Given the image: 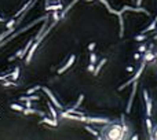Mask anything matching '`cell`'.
I'll list each match as a JSON object with an SVG mask.
<instances>
[{
  "label": "cell",
  "mask_w": 157,
  "mask_h": 140,
  "mask_svg": "<svg viewBox=\"0 0 157 140\" xmlns=\"http://www.w3.org/2000/svg\"><path fill=\"white\" fill-rule=\"evenodd\" d=\"M17 21H15V18H12L11 21H8V24H7V29H11V28H14V24H15Z\"/></svg>",
  "instance_id": "ac0fdd59"
},
{
  "label": "cell",
  "mask_w": 157,
  "mask_h": 140,
  "mask_svg": "<svg viewBox=\"0 0 157 140\" xmlns=\"http://www.w3.org/2000/svg\"><path fill=\"white\" fill-rule=\"evenodd\" d=\"M48 108H50V111H51V114H52V118H54V120H58V116H56L55 108L51 106V103H48Z\"/></svg>",
  "instance_id": "5bb4252c"
},
{
  "label": "cell",
  "mask_w": 157,
  "mask_h": 140,
  "mask_svg": "<svg viewBox=\"0 0 157 140\" xmlns=\"http://www.w3.org/2000/svg\"><path fill=\"white\" fill-rule=\"evenodd\" d=\"M4 21H6V19H4V18H1V15H0V22H4Z\"/></svg>",
  "instance_id": "cb8c5ba5"
},
{
  "label": "cell",
  "mask_w": 157,
  "mask_h": 140,
  "mask_svg": "<svg viewBox=\"0 0 157 140\" xmlns=\"http://www.w3.org/2000/svg\"><path fill=\"white\" fill-rule=\"evenodd\" d=\"M41 89H43V91H44V92L47 93V95H48V98H50V99H51V102H52V103H54V104H55L56 107H58V108H62V106H61V103H59V102H58V100H56V98H55V96H54V93H52V92H51V91H50L48 88H46V87H41Z\"/></svg>",
  "instance_id": "5b68a950"
},
{
  "label": "cell",
  "mask_w": 157,
  "mask_h": 140,
  "mask_svg": "<svg viewBox=\"0 0 157 140\" xmlns=\"http://www.w3.org/2000/svg\"><path fill=\"white\" fill-rule=\"evenodd\" d=\"M94 48H95V43H91V44L88 45V50H90V51H93Z\"/></svg>",
  "instance_id": "7402d4cb"
},
{
  "label": "cell",
  "mask_w": 157,
  "mask_h": 140,
  "mask_svg": "<svg viewBox=\"0 0 157 140\" xmlns=\"http://www.w3.org/2000/svg\"><path fill=\"white\" fill-rule=\"evenodd\" d=\"M145 50H146L145 45H141V47H139V50H138V52H139V54H142V52H145Z\"/></svg>",
  "instance_id": "44dd1931"
},
{
  "label": "cell",
  "mask_w": 157,
  "mask_h": 140,
  "mask_svg": "<svg viewBox=\"0 0 157 140\" xmlns=\"http://www.w3.org/2000/svg\"><path fill=\"white\" fill-rule=\"evenodd\" d=\"M41 87L40 85H36V87H33V88H30V89H28V91H26V93H28V95H30V93H33V92H36L37 89H40Z\"/></svg>",
  "instance_id": "e0dca14e"
},
{
  "label": "cell",
  "mask_w": 157,
  "mask_h": 140,
  "mask_svg": "<svg viewBox=\"0 0 157 140\" xmlns=\"http://www.w3.org/2000/svg\"><path fill=\"white\" fill-rule=\"evenodd\" d=\"M156 63H157V55H156Z\"/></svg>",
  "instance_id": "484cf974"
},
{
  "label": "cell",
  "mask_w": 157,
  "mask_h": 140,
  "mask_svg": "<svg viewBox=\"0 0 157 140\" xmlns=\"http://www.w3.org/2000/svg\"><path fill=\"white\" fill-rule=\"evenodd\" d=\"M135 92H137V83H134V88H132V93H131V98H130V102L127 104V113L131 111V106H132L134 102V96H135Z\"/></svg>",
  "instance_id": "ba28073f"
},
{
  "label": "cell",
  "mask_w": 157,
  "mask_h": 140,
  "mask_svg": "<svg viewBox=\"0 0 157 140\" xmlns=\"http://www.w3.org/2000/svg\"><path fill=\"white\" fill-rule=\"evenodd\" d=\"M75 60H76V55L73 54V55L69 56V59H68V62L65 63V66H62V67H61L59 70H58V74H62L64 72H66V70H68V69L70 67V66H72L73 63H75Z\"/></svg>",
  "instance_id": "277c9868"
},
{
  "label": "cell",
  "mask_w": 157,
  "mask_h": 140,
  "mask_svg": "<svg viewBox=\"0 0 157 140\" xmlns=\"http://www.w3.org/2000/svg\"><path fill=\"white\" fill-rule=\"evenodd\" d=\"M101 139L106 140H123V139H128L125 129L123 126V122H110L103 125V128L101 129Z\"/></svg>",
  "instance_id": "6da1fadb"
},
{
  "label": "cell",
  "mask_w": 157,
  "mask_h": 140,
  "mask_svg": "<svg viewBox=\"0 0 157 140\" xmlns=\"http://www.w3.org/2000/svg\"><path fill=\"white\" fill-rule=\"evenodd\" d=\"M145 65H146V62H142L141 67H139V70H138V72H137V74H135V76H134V78H131V80H130V81H127V83H125V84H123V85H121V87H120V88H119V89H120V91H121V89H124L125 87H128L130 84H132V83H135V81H137L138 78H139V77H141L142 72H143V69H145Z\"/></svg>",
  "instance_id": "7a4b0ae2"
},
{
  "label": "cell",
  "mask_w": 157,
  "mask_h": 140,
  "mask_svg": "<svg viewBox=\"0 0 157 140\" xmlns=\"http://www.w3.org/2000/svg\"><path fill=\"white\" fill-rule=\"evenodd\" d=\"M154 58H156V55H154L152 51H148V52H145V54H143V62H146V63H148V62H150V60H153Z\"/></svg>",
  "instance_id": "30bf717a"
},
{
  "label": "cell",
  "mask_w": 157,
  "mask_h": 140,
  "mask_svg": "<svg viewBox=\"0 0 157 140\" xmlns=\"http://www.w3.org/2000/svg\"><path fill=\"white\" fill-rule=\"evenodd\" d=\"M41 122H44V124H48V125H52V126H56V124H58V122H56V120H54V118H52V120H50V118H44V120L41 121Z\"/></svg>",
  "instance_id": "4fadbf2b"
},
{
  "label": "cell",
  "mask_w": 157,
  "mask_h": 140,
  "mask_svg": "<svg viewBox=\"0 0 157 140\" xmlns=\"http://www.w3.org/2000/svg\"><path fill=\"white\" fill-rule=\"evenodd\" d=\"M143 98H145V103H146V116L150 117L152 116V99L149 98L146 89H143Z\"/></svg>",
  "instance_id": "3957f363"
},
{
  "label": "cell",
  "mask_w": 157,
  "mask_h": 140,
  "mask_svg": "<svg viewBox=\"0 0 157 140\" xmlns=\"http://www.w3.org/2000/svg\"><path fill=\"white\" fill-rule=\"evenodd\" d=\"M156 39H157V36H156Z\"/></svg>",
  "instance_id": "4316f807"
},
{
  "label": "cell",
  "mask_w": 157,
  "mask_h": 140,
  "mask_svg": "<svg viewBox=\"0 0 157 140\" xmlns=\"http://www.w3.org/2000/svg\"><path fill=\"white\" fill-rule=\"evenodd\" d=\"M97 63V54L95 52H91L90 55V66H88V72H94V66Z\"/></svg>",
  "instance_id": "52a82bcc"
},
{
  "label": "cell",
  "mask_w": 157,
  "mask_h": 140,
  "mask_svg": "<svg viewBox=\"0 0 157 140\" xmlns=\"http://www.w3.org/2000/svg\"><path fill=\"white\" fill-rule=\"evenodd\" d=\"M85 129H87V131H88L90 133H93V135H95V136H97V132H95L94 129H91V128H90V126H85Z\"/></svg>",
  "instance_id": "d6986e66"
},
{
  "label": "cell",
  "mask_w": 157,
  "mask_h": 140,
  "mask_svg": "<svg viewBox=\"0 0 157 140\" xmlns=\"http://www.w3.org/2000/svg\"><path fill=\"white\" fill-rule=\"evenodd\" d=\"M145 39H146V36H137L135 37V40L137 41H142V40H145Z\"/></svg>",
  "instance_id": "ffe728a7"
},
{
  "label": "cell",
  "mask_w": 157,
  "mask_h": 140,
  "mask_svg": "<svg viewBox=\"0 0 157 140\" xmlns=\"http://www.w3.org/2000/svg\"><path fill=\"white\" fill-rule=\"evenodd\" d=\"M105 63H106V58H103V59H102L101 62H99V63L97 65V67L94 69V76H95V77H97L98 74H99V72H101V69L103 67V65H105Z\"/></svg>",
  "instance_id": "9c48e42d"
},
{
  "label": "cell",
  "mask_w": 157,
  "mask_h": 140,
  "mask_svg": "<svg viewBox=\"0 0 157 140\" xmlns=\"http://www.w3.org/2000/svg\"><path fill=\"white\" fill-rule=\"evenodd\" d=\"M4 87H11V85H14V83H3Z\"/></svg>",
  "instance_id": "603a6c76"
},
{
  "label": "cell",
  "mask_w": 157,
  "mask_h": 140,
  "mask_svg": "<svg viewBox=\"0 0 157 140\" xmlns=\"http://www.w3.org/2000/svg\"><path fill=\"white\" fill-rule=\"evenodd\" d=\"M39 43H40V40L37 41V43H35V44H32V47H30V50H29V54L26 55V63H29L30 62V59H32V56H33V54H35V51H36V48H37V45H39Z\"/></svg>",
  "instance_id": "8992f818"
},
{
  "label": "cell",
  "mask_w": 157,
  "mask_h": 140,
  "mask_svg": "<svg viewBox=\"0 0 157 140\" xmlns=\"http://www.w3.org/2000/svg\"><path fill=\"white\" fill-rule=\"evenodd\" d=\"M11 108L12 110H15V111H24L25 110L22 106H18V104H11Z\"/></svg>",
  "instance_id": "2e32d148"
},
{
  "label": "cell",
  "mask_w": 157,
  "mask_h": 140,
  "mask_svg": "<svg viewBox=\"0 0 157 140\" xmlns=\"http://www.w3.org/2000/svg\"><path fill=\"white\" fill-rule=\"evenodd\" d=\"M149 139H153V140H157V124L153 126V132H152V135H150Z\"/></svg>",
  "instance_id": "9a60e30c"
},
{
  "label": "cell",
  "mask_w": 157,
  "mask_h": 140,
  "mask_svg": "<svg viewBox=\"0 0 157 140\" xmlns=\"http://www.w3.org/2000/svg\"><path fill=\"white\" fill-rule=\"evenodd\" d=\"M8 76L11 77L12 80H17L18 77H20V67H15V70L11 73V74H8Z\"/></svg>",
  "instance_id": "7c38bea8"
},
{
  "label": "cell",
  "mask_w": 157,
  "mask_h": 140,
  "mask_svg": "<svg viewBox=\"0 0 157 140\" xmlns=\"http://www.w3.org/2000/svg\"><path fill=\"white\" fill-rule=\"evenodd\" d=\"M85 1H93V0H85Z\"/></svg>",
  "instance_id": "d4e9b609"
},
{
  "label": "cell",
  "mask_w": 157,
  "mask_h": 140,
  "mask_svg": "<svg viewBox=\"0 0 157 140\" xmlns=\"http://www.w3.org/2000/svg\"><path fill=\"white\" fill-rule=\"evenodd\" d=\"M146 131H148V137H150V135L153 132V125H152L150 117H148V120H146Z\"/></svg>",
  "instance_id": "8fae6325"
}]
</instances>
